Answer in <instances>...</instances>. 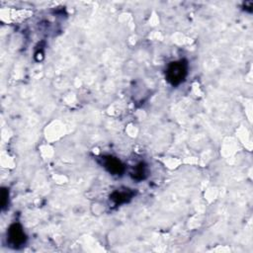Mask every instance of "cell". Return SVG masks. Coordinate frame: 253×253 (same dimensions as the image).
<instances>
[{"instance_id": "1", "label": "cell", "mask_w": 253, "mask_h": 253, "mask_svg": "<svg viewBox=\"0 0 253 253\" xmlns=\"http://www.w3.org/2000/svg\"><path fill=\"white\" fill-rule=\"evenodd\" d=\"M188 75V62L185 59L172 61L166 68V79L172 86H178Z\"/></svg>"}, {"instance_id": "2", "label": "cell", "mask_w": 253, "mask_h": 253, "mask_svg": "<svg viewBox=\"0 0 253 253\" xmlns=\"http://www.w3.org/2000/svg\"><path fill=\"white\" fill-rule=\"evenodd\" d=\"M7 239L10 246L13 248H20L26 243L27 235L20 223L16 222L9 226L7 231Z\"/></svg>"}, {"instance_id": "3", "label": "cell", "mask_w": 253, "mask_h": 253, "mask_svg": "<svg viewBox=\"0 0 253 253\" xmlns=\"http://www.w3.org/2000/svg\"><path fill=\"white\" fill-rule=\"evenodd\" d=\"M102 164L106 168V170L112 175L121 176L125 172V165L122 161L112 155H107L102 157Z\"/></svg>"}, {"instance_id": "4", "label": "cell", "mask_w": 253, "mask_h": 253, "mask_svg": "<svg viewBox=\"0 0 253 253\" xmlns=\"http://www.w3.org/2000/svg\"><path fill=\"white\" fill-rule=\"evenodd\" d=\"M133 194H134L133 191L129 189H125L124 191L117 190L110 195V200L113 201L116 206H118V205H122L128 202L132 198Z\"/></svg>"}, {"instance_id": "5", "label": "cell", "mask_w": 253, "mask_h": 253, "mask_svg": "<svg viewBox=\"0 0 253 253\" xmlns=\"http://www.w3.org/2000/svg\"><path fill=\"white\" fill-rule=\"evenodd\" d=\"M130 176L133 180L136 181L143 180L146 177V166L144 165V163L140 162L136 166H134L133 170L130 172Z\"/></svg>"}, {"instance_id": "6", "label": "cell", "mask_w": 253, "mask_h": 253, "mask_svg": "<svg viewBox=\"0 0 253 253\" xmlns=\"http://www.w3.org/2000/svg\"><path fill=\"white\" fill-rule=\"evenodd\" d=\"M9 202V192L8 189L6 188H2L1 190V207L4 210Z\"/></svg>"}]
</instances>
